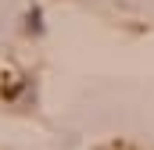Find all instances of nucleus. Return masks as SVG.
Returning <instances> with one entry per match:
<instances>
[{"label": "nucleus", "instance_id": "f257e3e1", "mask_svg": "<svg viewBox=\"0 0 154 150\" xmlns=\"http://www.w3.org/2000/svg\"><path fill=\"white\" fill-rule=\"evenodd\" d=\"M29 29H36V32L43 29V25H39V11H36V7H32V14H29Z\"/></svg>", "mask_w": 154, "mask_h": 150}]
</instances>
